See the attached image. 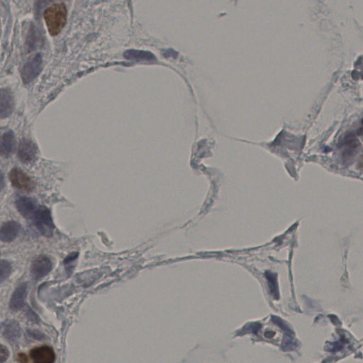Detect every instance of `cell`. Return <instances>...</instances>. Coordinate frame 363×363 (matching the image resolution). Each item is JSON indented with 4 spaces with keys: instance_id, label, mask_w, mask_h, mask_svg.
Masks as SVG:
<instances>
[{
    "instance_id": "1",
    "label": "cell",
    "mask_w": 363,
    "mask_h": 363,
    "mask_svg": "<svg viewBox=\"0 0 363 363\" xmlns=\"http://www.w3.org/2000/svg\"><path fill=\"white\" fill-rule=\"evenodd\" d=\"M44 20L51 36H58L64 29L68 19V10L63 3H56L46 9Z\"/></svg>"
},
{
    "instance_id": "2",
    "label": "cell",
    "mask_w": 363,
    "mask_h": 363,
    "mask_svg": "<svg viewBox=\"0 0 363 363\" xmlns=\"http://www.w3.org/2000/svg\"><path fill=\"white\" fill-rule=\"evenodd\" d=\"M33 224L40 233L51 238L54 233L55 225L50 210L45 206H38L32 217Z\"/></svg>"
},
{
    "instance_id": "3",
    "label": "cell",
    "mask_w": 363,
    "mask_h": 363,
    "mask_svg": "<svg viewBox=\"0 0 363 363\" xmlns=\"http://www.w3.org/2000/svg\"><path fill=\"white\" fill-rule=\"evenodd\" d=\"M43 69V58L42 54H37L30 58L25 64L23 65L21 70V77L25 84L32 82L40 75Z\"/></svg>"
},
{
    "instance_id": "4",
    "label": "cell",
    "mask_w": 363,
    "mask_h": 363,
    "mask_svg": "<svg viewBox=\"0 0 363 363\" xmlns=\"http://www.w3.org/2000/svg\"><path fill=\"white\" fill-rule=\"evenodd\" d=\"M9 178L13 187L24 192H31L36 187V183L33 179L18 168L11 170Z\"/></svg>"
},
{
    "instance_id": "5",
    "label": "cell",
    "mask_w": 363,
    "mask_h": 363,
    "mask_svg": "<svg viewBox=\"0 0 363 363\" xmlns=\"http://www.w3.org/2000/svg\"><path fill=\"white\" fill-rule=\"evenodd\" d=\"M53 263L51 258L44 255L37 257L33 260L31 267V276L33 280L38 281L43 279L51 272Z\"/></svg>"
},
{
    "instance_id": "6",
    "label": "cell",
    "mask_w": 363,
    "mask_h": 363,
    "mask_svg": "<svg viewBox=\"0 0 363 363\" xmlns=\"http://www.w3.org/2000/svg\"><path fill=\"white\" fill-rule=\"evenodd\" d=\"M38 148L32 141L24 139L19 143L17 155L19 160L24 164H30L36 160Z\"/></svg>"
},
{
    "instance_id": "7",
    "label": "cell",
    "mask_w": 363,
    "mask_h": 363,
    "mask_svg": "<svg viewBox=\"0 0 363 363\" xmlns=\"http://www.w3.org/2000/svg\"><path fill=\"white\" fill-rule=\"evenodd\" d=\"M341 145L343 147L342 157L344 162H348V160H351L352 157H355V154L358 151L357 150L360 147V143L353 133H348L345 134Z\"/></svg>"
},
{
    "instance_id": "8",
    "label": "cell",
    "mask_w": 363,
    "mask_h": 363,
    "mask_svg": "<svg viewBox=\"0 0 363 363\" xmlns=\"http://www.w3.org/2000/svg\"><path fill=\"white\" fill-rule=\"evenodd\" d=\"M30 356L36 363H53L56 360V354L54 349L49 345H42L33 348Z\"/></svg>"
},
{
    "instance_id": "9",
    "label": "cell",
    "mask_w": 363,
    "mask_h": 363,
    "mask_svg": "<svg viewBox=\"0 0 363 363\" xmlns=\"http://www.w3.org/2000/svg\"><path fill=\"white\" fill-rule=\"evenodd\" d=\"M1 102H0V116L2 118H8L15 109V99L13 94L10 89L3 88L0 92Z\"/></svg>"
},
{
    "instance_id": "10",
    "label": "cell",
    "mask_w": 363,
    "mask_h": 363,
    "mask_svg": "<svg viewBox=\"0 0 363 363\" xmlns=\"http://www.w3.org/2000/svg\"><path fill=\"white\" fill-rule=\"evenodd\" d=\"M16 207L21 215L26 219H32L38 205L32 198L21 196L16 200Z\"/></svg>"
},
{
    "instance_id": "11",
    "label": "cell",
    "mask_w": 363,
    "mask_h": 363,
    "mask_svg": "<svg viewBox=\"0 0 363 363\" xmlns=\"http://www.w3.org/2000/svg\"><path fill=\"white\" fill-rule=\"evenodd\" d=\"M21 231V225L15 221H10L2 226L0 238L2 241L10 243L15 240Z\"/></svg>"
},
{
    "instance_id": "12",
    "label": "cell",
    "mask_w": 363,
    "mask_h": 363,
    "mask_svg": "<svg viewBox=\"0 0 363 363\" xmlns=\"http://www.w3.org/2000/svg\"><path fill=\"white\" fill-rule=\"evenodd\" d=\"M2 334L9 341H16L22 335V329L18 322L15 320H6L2 324Z\"/></svg>"
},
{
    "instance_id": "13",
    "label": "cell",
    "mask_w": 363,
    "mask_h": 363,
    "mask_svg": "<svg viewBox=\"0 0 363 363\" xmlns=\"http://www.w3.org/2000/svg\"><path fill=\"white\" fill-rule=\"evenodd\" d=\"M27 296V285L22 284L16 289L12 294L10 302V308L13 311H18L25 305Z\"/></svg>"
},
{
    "instance_id": "14",
    "label": "cell",
    "mask_w": 363,
    "mask_h": 363,
    "mask_svg": "<svg viewBox=\"0 0 363 363\" xmlns=\"http://www.w3.org/2000/svg\"><path fill=\"white\" fill-rule=\"evenodd\" d=\"M16 139L13 131H8L3 134L0 143L1 155L4 157H9L13 153L15 149Z\"/></svg>"
},
{
    "instance_id": "15",
    "label": "cell",
    "mask_w": 363,
    "mask_h": 363,
    "mask_svg": "<svg viewBox=\"0 0 363 363\" xmlns=\"http://www.w3.org/2000/svg\"><path fill=\"white\" fill-rule=\"evenodd\" d=\"M124 56L127 59L131 61L154 62L156 61V58L152 53L146 51L127 50L124 54Z\"/></svg>"
},
{
    "instance_id": "16",
    "label": "cell",
    "mask_w": 363,
    "mask_h": 363,
    "mask_svg": "<svg viewBox=\"0 0 363 363\" xmlns=\"http://www.w3.org/2000/svg\"><path fill=\"white\" fill-rule=\"evenodd\" d=\"M42 33L34 25H31L26 38V47L28 48V51L35 50L37 48L39 47L42 44Z\"/></svg>"
},
{
    "instance_id": "17",
    "label": "cell",
    "mask_w": 363,
    "mask_h": 363,
    "mask_svg": "<svg viewBox=\"0 0 363 363\" xmlns=\"http://www.w3.org/2000/svg\"><path fill=\"white\" fill-rule=\"evenodd\" d=\"M12 270V264L8 260H3L1 261V283L8 279Z\"/></svg>"
},
{
    "instance_id": "18",
    "label": "cell",
    "mask_w": 363,
    "mask_h": 363,
    "mask_svg": "<svg viewBox=\"0 0 363 363\" xmlns=\"http://www.w3.org/2000/svg\"><path fill=\"white\" fill-rule=\"evenodd\" d=\"M1 356H0V359H1V362H4L5 361L8 360L9 355H10V352H9L8 349L5 346V345H1Z\"/></svg>"
},
{
    "instance_id": "19",
    "label": "cell",
    "mask_w": 363,
    "mask_h": 363,
    "mask_svg": "<svg viewBox=\"0 0 363 363\" xmlns=\"http://www.w3.org/2000/svg\"><path fill=\"white\" fill-rule=\"evenodd\" d=\"M51 1V0H36L35 8H36V12H39Z\"/></svg>"
},
{
    "instance_id": "20",
    "label": "cell",
    "mask_w": 363,
    "mask_h": 363,
    "mask_svg": "<svg viewBox=\"0 0 363 363\" xmlns=\"http://www.w3.org/2000/svg\"><path fill=\"white\" fill-rule=\"evenodd\" d=\"M18 359H19V361H20V362H27V357H26L25 354H23V353L19 354V355L18 356Z\"/></svg>"
},
{
    "instance_id": "21",
    "label": "cell",
    "mask_w": 363,
    "mask_h": 363,
    "mask_svg": "<svg viewBox=\"0 0 363 363\" xmlns=\"http://www.w3.org/2000/svg\"><path fill=\"white\" fill-rule=\"evenodd\" d=\"M359 167L362 168L363 169V155L361 156L360 159L359 160Z\"/></svg>"
},
{
    "instance_id": "22",
    "label": "cell",
    "mask_w": 363,
    "mask_h": 363,
    "mask_svg": "<svg viewBox=\"0 0 363 363\" xmlns=\"http://www.w3.org/2000/svg\"><path fill=\"white\" fill-rule=\"evenodd\" d=\"M362 125H363V118H362Z\"/></svg>"
}]
</instances>
